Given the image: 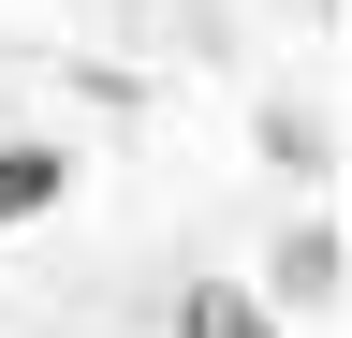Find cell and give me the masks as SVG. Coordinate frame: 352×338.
I'll list each match as a JSON object with an SVG mask.
<instances>
[{
	"mask_svg": "<svg viewBox=\"0 0 352 338\" xmlns=\"http://www.w3.org/2000/svg\"><path fill=\"white\" fill-rule=\"evenodd\" d=\"M338 265H352V250H338V206H294L250 294H264V309H338Z\"/></svg>",
	"mask_w": 352,
	"mask_h": 338,
	"instance_id": "6da1fadb",
	"label": "cell"
},
{
	"mask_svg": "<svg viewBox=\"0 0 352 338\" xmlns=\"http://www.w3.org/2000/svg\"><path fill=\"white\" fill-rule=\"evenodd\" d=\"M59 191H74V147L0 133V235H15V221H59Z\"/></svg>",
	"mask_w": 352,
	"mask_h": 338,
	"instance_id": "7a4b0ae2",
	"label": "cell"
},
{
	"mask_svg": "<svg viewBox=\"0 0 352 338\" xmlns=\"http://www.w3.org/2000/svg\"><path fill=\"white\" fill-rule=\"evenodd\" d=\"M176 338H279V309H264L250 279H191L176 294Z\"/></svg>",
	"mask_w": 352,
	"mask_h": 338,
	"instance_id": "3957f363",
	"label": "cell"
}]
</instances>
